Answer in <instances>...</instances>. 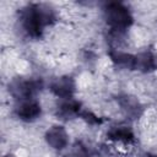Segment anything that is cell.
<instances>
[{"instance_id": "9a60e30c", "label": "cell", "mask_w": 157, "mask_h": 157, "mask_svg": "<svg viewBox=\"0 0 157 157\" xmlns=\"http://www.w3.org/2000/svg\"><path fill=\"white\" fill-rule=\"evenodd\" d=\"M152 157H157V155H156V156H152Z\"/></svg>"}, {"instance_id": "8992f818", "label": "cell", "mask_w": 157, "mask_h": 157, "mask_svg": "<svg viewBox=\"0 0 157 157\" xmlns=\"http://www.w3.org/2000/svg\"><path fill=\"white\" fill-rule=\"evenodd\" d=\"M118 103L120 105L121 112L130 119H137L141 117L142 114V105L141 103L137 101V98H135L134 96L130 94H123L118 97Z\"/></svg>"}, {"instance_id": "7a4b0ae2", "label": "cell", "mask_w": 157, "mask_h": 157, "mask_svg": "<svg viewBox=\"0 0 157 157\" xmlns=\"http://www.w3.org/2000/svg\"><path fill=\"white\" fill-rule=\"evenodd\" d=\"M104 18L112 31L124 32L132 23V16L129 9L121 2H108L104 6Z\"/></svg>"}, {"instance_id": "6da1fadb", "label": "cell", "mask_w": 157, "mask_h": 157, "mask_svg": "<svg viewBox=\"0 0 157 157\" xmlns=\"http://www.w3.org/2000/svg\"><path fill=\"white\" fill-rule=\"evenodd\" d=\"M22 29L31 38H39L44 27L56 21L55 11L47 4H31L22 9L20 16Z\"/></svg>"}, {"instance_id": "30bf717a", "label": "cell", "mask_w": 157, "mask_h": 157, "mask_svg": "<svg viewBox=\"0 0 157 157\" xmlns=\"http://www.w3.org/2000/svg\"><path fill=\"white\" fill-rule=\"evenodd\" d=\"M107 137L110 141L121 142V144H132L135 141V135H134L132 130L129 126H125V125L113 126L107 132Z\"/></svg>"}, {"instance_id": "5b68a950", "label": "cell", "mask_w": 157, "mask_h": 157, "mask_svg": "<svg viewBox=\"0 0 157 157\" xmlns=\"http://www.w3.org/2000/svg\"><path fill=\"white\" fill-rule=\"evenodd\" d=\"M15 113L23 121H33L40 117L42 108L38 102L33 99H27L20 102V104L15 109Z\"/></svg>"}, {"instance_id": "7c38bea8", "label": "cell", "mask_w": 157, "mask_h": 157, "mask_svg": "<svg viewBox=\"0 0 157 157\" xmlns=\"http://www.w3.org/2000/svg\"><path fill=\"white\" fill-rule=\"evenodd\" d=\"M80 118H82L88 124H101V121H102L97 115H94L92 112L86 110V109H82V112L80 114Z\"/></svg>"}, {"instance_id": "4fadbf2b", "label": "cell", "mask_w": 157, "mask_h": 157, "mask_svg": "<svg viewBox=\"0 0 157 157\" xmlns=\"http://www.w3.org/2000/svg\"><path fill=\"white\" fill-rule=\"evenodd\" d=\"M66 157H90V156H88L87 151L82 146H76L75 150L70 155H67Z\"/></svg>"}, {"instance_id": "8fae6325", "label": "cell", "mask_w": 157, "mask_h": 157, "mask_svg": "<svg viewBox=\"0 0 157 157\" xmlns=\"http://www.w3.org/2000/svg\"><path fill=\"white\" fill-rule=\"evenodd\" d=\"M109 56L112 59V61L114 63L115 66L121 67V69H129V70H135V65H136V56L120 52L118 49L112 48L109 52Z\"/></svg>"}, {"instance_id": "277c9868", "label": "cell", "mask_w": 157, "mask_h": 157, "mask_svg": "<svg viewBox=\"0 0 157 157\" xmlns=\"http://www.w3.org/2000/svg\"><path fill=\"white\" fill-rule=\"evenodd\" d=\"M75 81L70 76H61L55 78L50 83V91L53 94L61 99H67L71 98L74 92H75Z\"/></svg>"}, {"instance_id": "5bb4252c", "label": "cell", "mask_w": 157, "mask_h": 157, "mask_svg": "<svg viewBox=\"0 0 157 157\" xmlns=\"http://www.w3.org/2000/svg\"><path fill=\"white\" fill-rule=\"evenodd\" d=\"M4 157H15V156H13V155H10V153H9V155H5Z\"/></svg>"}, {"instance_id": "9c48e42d", "label": "cell", "mask_w": 157, "mask_h": 157, "mask_svg": "<svg viewBox=\"0 0 157 157\" xmlns=\"http://www.w3.org/2000/svg\"><path fill=\"white\" fill-rule=\"evenodd\" d=\"M136 56L135 70H140L142 72H151L157 69V55L151 50H145Z\"/></svg>"}, {"instance_id": "ba28073f", "label": "cell", "mask_w": 157, "mask_h": 157, "mask_svg": "<svg viewBox=\"0 0 157 157\" xmlns=\"http://www.w3.org/2000/svg\"><path fill=\"white\" fill-rule=\"evenodd\" d=\"M81 112H82L81 103L72 98L63 99L56 107V115L63 120H69L75 117H80Z\"/></svg>"}, {"instance_id": "52a82bcc", "label": "cell", "mask_w": 157, "mask_h": 157, "mask_svg": "<svg viewBox=\"0 0 157 157\" xmlns=\"http://www.w3.org/2000/svg\"><path fill=\"white\" fill-rule=\"evenodd\" d=\"M45 141L54 150H63L69 144V135L63 126L55 125L45 132Z\"/></svg>"}, {"instance_id": "3957f363", "label": "cell", "mask_w": 157, "mask_h": 157, "mask_svg": "<svg viewBox=\"0 0 157 157\" xmlns=\"http://www.w3.org/2000/svg\"><path fill=\"white\" fill-rule=\"evenodd\" d=\"M42 90V81L38 78L16 77L9 83V92L20 102L32 99Z\"/></svg>"}]
</instances>
